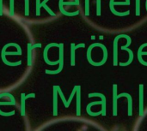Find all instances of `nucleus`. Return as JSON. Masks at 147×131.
Wrapping results in <instances>:
<instances>
[{"instance_id": "nucleus-1", "label": "nucleus", "mask_w": 147, "mask_h": 131, "mask_svg": "<svg viewBox=\"0 0 147 131\" xmlns=\"http://www.w3.org/2000/svg\"><path fill=\"white\" fill-rule=\"evenodd\" d=\"M91 97H101L102 98V101H95V102H91L90 103L87 107H86V111H87V113H89L90 112V108L92 106H95V105H102V116H106V112H107V109H106V104H107V100H106V97L104 94H98V93H95V94H89V98H91Z\"/></svg>"}, {"instance_id": "nucleus-2", "label": "nucleus", "mask_w": 147, "mask_h": 131, "mask_svg": "<svg viewBox=\"0 0 147 131\" xmlns=\"http://www.w3.org/2000/svg\"><path fill=\"white\" fill-rule=\"evenodd\" d=\"M121 38H123V34H120V35L116 36L114 39V56H113L114 66L118 65V40Z\"/></svg>"}, {"instance_id": "nucleus-3", "label": "nucleus", "mask_w": 147, "mask_h": 131, "mask_svg": "<svg viewBox=\"0 0 147 131\" xmlns=\"http://www.w3.org/2000/svg\"><path fill=\"white\" fill-rule=\"evenodd\" d=\"M122 97H126L127 98V102H128V107H127V114L129 117L133 116V99H132V96L129 94H127V93H123V94H117V98L120 99V98H122Z\"/></svg>"}, {"instance_id": "nucleus-4", "label": "nucleus", "mask_w": 147, "mask_h": 131, "mask_svg": "<svg viewBox=\"0 0 147 131\" xmlns=\"http://www.w3.org/2000/svg\"><path fill=\"white\" fill-rule=\"evenodd\" d=\"M140 116H144V85L140 84Z\"/></svg>"}, {"instance_id": "nucleus-5", "label": "nucleus", "mask_w": 147, "mask_h": 131, "mask_svg": "<svg viewBox=\"0 0 147 131\" xmlns=\"http://www.w3.org/2000/svg\"><path fill=\"white\" fill-rule=\"evenodd\" d=\"M117 85H113V115L115 117L117 116Z\"/></svg>"}, {"instance_id": "nucleus-6", "label": "nucleus", "mask_w": 147, "mask_h": 131, "mask_svg": "<svg viewBox=\"0 0 147 131\" xmlns=\"http://www.w3.org/2000/svg\"><path fill=\"white\" fill-rule=\"evenodd\" d=\"M32 97H35V94H29L28 95H25L24 94H22V98H21V102H22V105H21V115L22 116H24L25 115V100H27L28 98H32Z\"/></svg>"}, {"instance_id": "nucleus-7", "label": "nucleus", "mask_w": 147, "mask_h": 131, "mask_svg": "<svg viewBox=\"0 0 147 131\" xmlns=\"http://www.w3.org/2000/svg\"><path fill=\"white\" fill-rule=\"evenodd\" d=\"M81 87L80 86H78L77 88V116H80L81 114V99H80V96H81Z\"/></svg>"}, {"instance_id": "nucleus-8", "label": "nucleus", "mask_w": 147, "mask_h": 131, "mask_svg": "<svg viewBox=\"0 0 147 131\" xmlns=\"http://www.w3.org/2000/svg\"><path fill=\"white\" fill-rule=\"evenodd\" d=\"M146 46H147V43H145V44L141 45L140 46L139 50H138V59H139V62H140L142 65H144V66H147V62L144 61V59H143V57H142L141 52H142L143 49H144Z\"/></svg>"}, {"instance_id": "nucleus-9", "label": "nucleus", "mask_w": 147, "mask_h": 131, "mask_svg": "<svg viewBox=\"0 0 147 131\" xmlns=\"http://www.w3.org/2000/svg\"><path fill=\"white\" fill-rule=\"evenodd\" d=\"M125 51H128V53H129V59H128V61H127V63H119L120 66H127V65H129L130 63H132V62L134 61V55L133 51L130 50V49H128V47L125 48Z\"/></svg>"}, {"instance_id": "nucleus-10", "label": "nucleus", "mask_w": 147, "mask_h": 131, "mask_svg": "<svg viewBox=\"0 0 147 131\" xmlns=\"http://www.w3.org/2000/svg\"><path fill=\"white\" fill-rule=\"evenodd\" d=\"M71 66H74V65H75V51H76V45L72 43V44L71 45Z\"/></svg>"}, {"instance_id": "nucleus-11", "label": "nucleus", "mask_w": 147, "mask_h": 131, "mask_svg": "<svg viewBox=\"0 0 147 131\" xmlns=\"http://www.w3.org/2000/svg\"><path fill=\"white\" fill-rule=\"evenodd\" d=\"M54 91H53V115H57V91H56V87H53Z\"/></svg>"}, {"instance_id": "nucleus-12", "label": "nucleus", "mask_w": 147, "mask_h": 131, "mask_svg": "<svg viewBox=\"0 0 147 131\" xmlns=\"http://www.w3.org/2000/svg\"><path fill=\"white\" fill-rule=\"evenodd\" d=\"M140 0H136V4H135V15L137 16L140 15Z\"/></svg>"}, {"instance_id": "nucleus-13", "label": "nucleus", "mask_w": 147, "mask_h": 131, "mask_svg": "<svg viewBox=\"0 0 147 131\" xmlns=\"http://www.w3.org/2000/svg\"><path fill=\"white\" fill-rule=\"evenodd\" d=\"M77 88H78V86H75V87H74L73 91H72V93H71V96H70V99H69V100H68L67 103H66V106H65L66 108L69 107V106H70V104H71V100H72V99H73V97H74L76 92H77Z\"/></svg>"}, {"instance_id": "nucleus-14", "label": "nucleus", "mask_w": 147, "mask_h": 131, "mask_svg": "<svg viewBox=\"0 0 147 131\" xmlns=\"http://www.w3.org/2000/svg\"><path fill=\"white\" fill-rule=\"evenodd\" d=\"M96 15H101V0H96Z\"/></svg>"}, {"instance_id": "nucleus-15", "label": "nucleus", "mask_w": 147, "mask_h": 131, "mask_svg": "<svg viewBox=\"0 0 147 131\" xmlns=\"http://www.w3.org/2000/svg\"><path fill=\"white\" fill-rule=\"evenodd\" d=\"M90 15V2L89 0H85V15Z\"/></svg>"}, {"instance_id": "nucleus-16", "label": "nucleus", "mask_w": 147, "mask_h": 131, "mask_svg": "<svg viewBox=\"0 0 147 131\" xmlns=\"http://www.w3.org/2000/svg\"><path fill=\"white\" fill-rule=\"evenodd\" d=\"M39 3H40V0H37V9H39Z\"/></svg>"}, {"instance_id": "nucleus-17", "label": "nucleus", "mask_w": 147, "mask_h": 131, "mask_svg": "<svg viewBox=\"0 0 147 131\" xmlns=\"http://www.w3.org/2000/svg\"><path fill=\"white\" fill-rule=\"evenodd\" d=\"M146 11H147V0H146Z\"/></svg>"}]
</instances>
